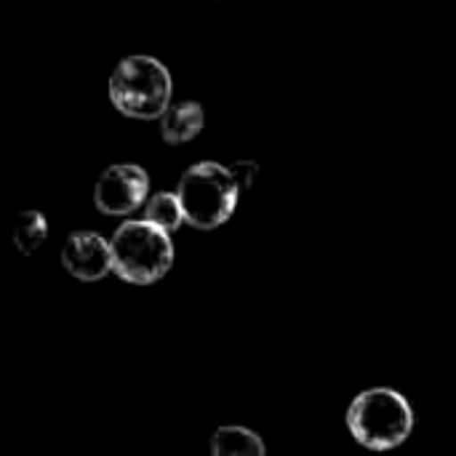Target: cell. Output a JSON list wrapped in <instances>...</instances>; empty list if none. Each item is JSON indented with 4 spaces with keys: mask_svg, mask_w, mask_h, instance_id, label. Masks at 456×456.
<instances>
[{
    "mask_svg": "<svg viewBox=\"0 0 456 456\" xmlns=\"http://www.w3.org/2000/svg\"><path fill=\"white\" fill-rule=\"evenodd\" d=\"M144 219L150 224H155L158 230L163 232H174L182 227L184 219V208H182V200L176 192H155L150 200H147V208H144Z\"/></svg>",
    "mask_w": 456,
    "mask_h": 456,
    "instance_id": "obj_9",
    "label": "cell"
},
{
    "mask_svg": "<svg viewBox=\"0 0 456 456\" xmlns=\"http://www.w3.org/2000/svg\"><path fill=\"white\" fill-rule=\"evenodd\" d=\"M147 195H150V176L136 163L110 166L94 187L96 208L110 216H126L136 211L147 200Z\"/></svg>",
    "mask_w": 456,
    "mask_h": 456,
    "instance_id": "obj_5",
    "label": "cell"
},
{
    "mask_svg": "<svg viewBox=\"0 0 456 456\" xmlns=\"http://www.w3.org/2000/svg\"><path fill=\"white\" fill-rule=\"evenodd\" d=\"M171 94V72L155 56H128L110 75V99L128 118H163Z\"/></svg>",
    "mask_w": 456,
    "mask_h": 456,
    "instance_id": "obj_4",
    "label": "cell"
},
{
    "mask_svg": "<svg viewBox=\"0 0 456 456\" xmlns=\"http://www.w3.org/2000/svg\"><path fill=\"white\" fill-rule=\"evenodd\" d=\"M230 171H232V176H235L238 187H240V190H248V187H251V182H254V179H256V174H259V166H256V163H251V160H240V163L230 166Z\"/></svg>",
    "mask_w": 456,
    "mask_h": 456,
    "instance_id": "obj_11",
    "label": "cell"
},
{
    "mask_svg": "<svg viewBox=\"0 0 456 456\" xmlns=\"http://www.w3.org/2000/svg\"><path fill=\"white\" fill-rule=\"evenodd\" d=\"M61 265L77 281H86V283L102 281L112 270V246L96 232H88V230L72 232L64 240Z\"/></svg>",
    "mask_w": 456,
    "mask_h": 456,
    "instance_id": "obj_6",
    "label": "cell"
},
{
    "mask_svg": "<svg viewBox=\"0 0 456 456\" xmlns=\"http://www.w3.org/2000/svg\"><path fill=\"white\" fill-rule=\"evenodd\" d=\"M347 428L361 446L371 452H390L411 436L414 409L398 390L371 387L355 395V401L350 403Z\"/></svg>",
    "mask_w": 456,
    "mask_h": 456,
    "instance_id": "obj_1",
    "label": "cell"
},
{
    "mask_svg": "<svg viewBox=\"0 0 456 456\" xmlns=\"http://www.w3.org/2000/svg\"><path fill=\"white\" fill-rule=\"evenodd\" d=\"M176 195L182 200L187 224L198 230H214L232 216L240 187L227 166L203 160L182 174Z\"/></svg>",
    "mask_w": 456,
    "mask_h": 456,
    "instance_id": "obj_2",
    "label": "cell"
},
{
    "mask_svg": "<svg viewBox=\"0 0 456 456\" xmlns=\"http://www.w3.org/2000/svg\"><path fill=\"white\" fill-rule=\"evenodd\" d=\"M211 456H267L265 441L240 425L216 428L211 436Z\"/></svg>",
    "mask_w": 456,
    "mask_h": 456,
    "instance_id": "obj_8",
    "label": "cell"
},
{
    "mask_svg": "<svg viewBox=\"0 0 456 456\" xmlns=\"http://www.w3.org/2000/svg\"><path fill=\"white\" fill-rule=\"evenodd\" d=\"M48 238V222L40 211H21L13 224V246L21 254H35Z\"/></svg>",
    "mask_w": 456,
    "mask_h": 456,
    "instance_id": "obj_10",
    "label": "cell"
},
{
    "mask_svg": "<svg viewBox=\"0 0 456 456\" xmlns=\"http://www.w3.org/2000/svg\"><path fill=\"white\" fill-rule=\"evenodd\" d=\"M203 107L198 102H176L160 118V134L168 144H182L203 131Z\"/></svg>",
    "mask_w": 456,
    "mask_h": 456,
    "instance_id": "obj_7",
    "label": "cell"
},
{
    "mask_svg": "<svg viewBox=\"0 0 456 456\" xmlns=\"http://www.w3.org/2000/svg\"><path fill=\"white\" fill-rule=\"evenodd\" d=\"M112 273L134 286H150L160 281L174 265V243L168 232L158 230L147 219L123 222L112 240Z\"/></svg>",
    "mask_w": 456,
    "mask_h": 456,
    "instance_id": "obj_3",
    "label": "cell"
}]
</instances>
